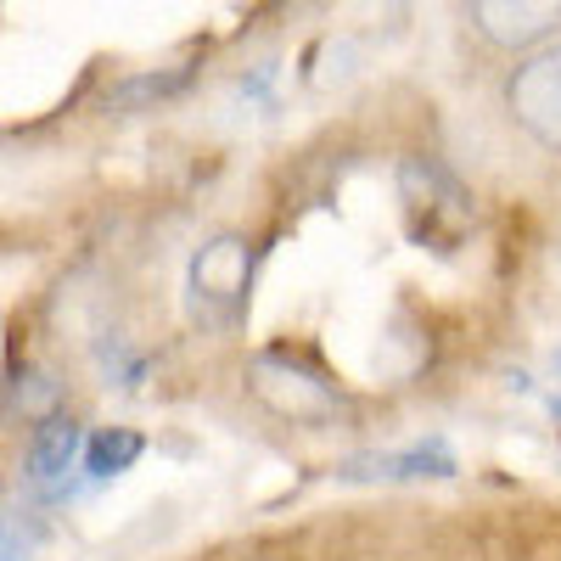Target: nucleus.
<instances>
[{
    "mask_svg": "<svg viewBox=\"0 0 561 561\" xmlns=\"http://www.w3.org/2000/svg\"><path fill=\"white\" fill-rule=\"evenodd\" d=\"M253 242L242 230H219L208 237L192 264H185V309L203 332H237L242 314H248V298H253Z\"/></svg>",
    "mask_w": 561,
    "mask_h": 561,
    "instance_id": "obj_1",
    "label": "nucleus"
},
{
    "mask_svg": "<svg viewBox=\"0 0 561 561\" xmlns=\"http://www.w3.org/2000/svg\"><path fill=\"white\" fill-rule=\"evenodd\" d=\"M399 203H404L410 242L433 248V253H455V242L472 230V197H466V185L433 158H410L399 169Z\"/></svg>",
    "mask_w": 561,
    "mask_h": 561,
    "instance_id": "obj_2",
    "label": "nucleus"
},
{
    "mask_svg": "<svg viewBox=\"0 0 561 561\" xmlns=\"http://www.w3.org/2000/svg\"><path fill=\"white\" fill-rule=\"evenodd\" d=\"M248 393L270 415L293 421V427H332L343 415V393L287 354H253L248 359Z\"/></svg>",
    "mask_w": 561,
    "mask_h": 561,
    "instance_id": "obj_3",
    "label": "nucleus"
},
{
    "mask_svg": "<svg viewBox=\"0 0 561 561\" xmlns=\"http://www.w3.org/2000/svg\"><path fill=\"white\" fill-rule=\"evenodd\" d=\"M460 472V460L444 438H427V444H410V449H370V455H348L337 466L343 483H444Z\"/></svg>",
    "mask_w": 561,
    "mask_h": 561,
    "instance_id": "obj_4",
    "label": "nucleus"
},
{
    "mask_svg": "<svg viewBox=\"0 0 561 561\" xmlns=\"http://www.w3.org/2000/svg\"><path fill=\"white\" fill-rule=\"evenodd\" d=\"M511 118L545 147H561V51L528 62L511 79Z\"/></svg>",
    "mask_w": 561,
    "mask_h": 561,
    "instance_id": "obj_5",
    "label": "nucleus"
},
{
    "mask_svg": "<svg viewBox=\"0 0 561 561\" xmlns=\"http://www.w3.org/2000/svg\"><path fill=\"white\" fill-rule=\"evenodd\" d=\"M79 449H84V427L73 415H45L34 438H28V483L51 489V494H68V472L79 466Z\"/></svg>",
    "mask_w": 561,
    "mask_h": 561,
    "instance_id": "obj_6",
    "label": "nucleus"
},
{
    "mask_svg": "<svg viewBox=\"0 0 561 561\" xmlns=\"http://www.w3.org/2000/svg\"><path fill=\"white\" fill-rule=\"evenodd\" d=\"M478 23L494 45H528L561 23V0H478Z\"/></svg>",
    "mask_w": 561,
    "mask_h": 561,
    "instance_id": "obj_7",
    "label": "nucleus"
},
{
    "mask_svg": "<svg viewBox=\"0 0 561 561\" xmlns=\"http://www.w3.org/2000/svg\"><path fill=\"white\" fill-rule=\"evenodd\" d=\"M140 449H147V438H140V433H129V427H102L96 438H84L79 472H84L90 489H96V483H113V478H124L129 466L140 460Z\"/></svg>",
    "mask_w": 561,
    "mask_h": 561,
    "instance_id": "obj_8",
    "label": "nucleus"
},
{
    "mask_svg": "<svg viewBox=\"0 0 561 561\" xmlns=\"http://www.w3.org/2000/svg\"><path fill=\"white\" fill-rule=\"evenodd\" d=\"M7 404L45 421V415H57V382L45 377V370H18V377L7 382Z\"/></svg>",
    "mask_w": 561,
    "mask_h": 561,
    "instance_id": "obj_9",
    "label": "nucleus"
},
{
    "mask_svg": "<svg viewBox=\"0 0 561 561\" xmlns=\"http://www.w3.org/2000/svg\"><path fill=\"white\" fill-rule=\"evenodd\" d=\"M39 550V528L18 511H0V561H28Z\"/></svg>",
    "mask_w": 561,
    "mask_h": 561,
    "instance_id": "obj_10",
    "label": "nucleus"
},
{
    "mask_svg": "<svg viewBox=\"0 0 561 561\" xmlns=\"http://www.w3.org/2000/svg\"><path fill=\"white\" fill-rule=\"evenodd\" d=\"M102 365H107V377L118 370V382H124V388H135V382H140V370H147V365H140V359H135V354H129V348H124L118 337H113V343L102 348Z\"/></svg>",
    "mask_w": 561,
    "mask_h": 561,
    "instance_id": "obj_11",
    "label": "nucleus"
}]
</instances>
